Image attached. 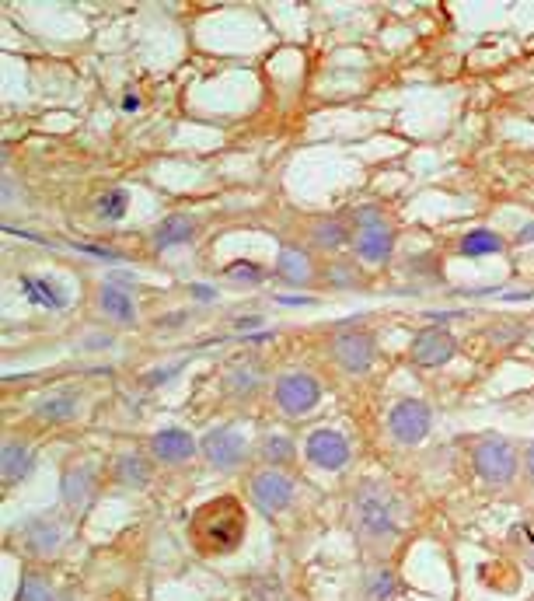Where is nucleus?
<instances>
[{
    "label": "nucleus",
    "mask_w": 534,
    "mask_h": 601,
    "mask_svg": "<svg viewBox=\"0 0 534 601\" xmlns=\"http://www.w3.org/2000/svg\"><path fill=\"white\" fill-rule=\"evenodd\" d=\"M189 542L199 556L206 560H220V556H234L248 539V511L241 497L234 493H220L199 504L189 514Z\"/></svg>",
    "instance_id": "1"
},
{
    "label": "nucleus",
    "mask_w": 534,
    "mask_h": 601,
    "mask_svg": "<svg viewBox=\"0 0 534 601\" xmlns=\"http://www.w3.org/2000/svg\"><path fill=\"white\" fill-rule=\"evenodd\" d=\"M350 521L353 535L367 549L391 546L398 539V532H402V511H398L395 490L388 483H381V479H363L353 490Z\"/></svg>",
    "instance_id": "2"
},
{
    "label": "nucleus",
    "mask_w": 534,
    "mask_h": 601,
    "mask_svg": "<svg viewBox=\"0 0 534 601\" xmlns=\"http://www.w3.org/2000/svg\"><path fill=\"white\" fill-rule=\"evenodd\" d=\"M472 469L482 483L489 486H507L517 479V469H521V455L517 448L507 441V437H482L479 444L472 448Z\"/></svg>",
    "instance_id": "3"
},
{
    "label": "nucleus",
    "mask_w": 534,
    "mask_h": 601,
    "mask_svg": "<svg viewBox=\"0 0 534 601\" xmlns=\"http://www.w3.org/2000/svg\"><path fill=\"white\" fill-rule=\"evenodd\" d=\"M273 402L283 416L301 420V416L315 413L318 402H322V381L311 371H283L273 381Z\"/></svg>",
    "instance_id": "4"
},
{
    "label": "nucleus",
    "mask_w": 534,
    "mask_h": 601,
    "mask_svg": "<svg viewBox=\"0 0 534 601\" xmlns=\"http://www.w3.org/2000/svg\"><path fill=\"white\" fill-rule=\"evenodd\" d=\"M245 493H248V504H252L262 518H276V514H283L294 504L297 486L283 469H259L248 476Z\"/></svg>",
    "instance_id": "5"
},
{
    "label": "nucleus",
    "mask_w": 534,
    "mask_h": 601,
    "mask_svg": "<svg viewBox=\"0 0 534 601\" xmlns=\"http://www.w3.org/2000/svg\"><path fill=\"white\" fill-rule=\"evenodd\" d=\"M199 455L206 458V465L217 472H234L248 462L252 448H248L245 434L238 427H210L199 437Z\"/></svg>",
    "instance_id": "6"
},
{
    "label": "nucleus",
    "mask_w": 534,
    "mask_h": 601,
    "mask_svg": "<svg viewBox=\"0 0 534 601\" xmlns=\"http://www.w3.org/2000/svg\"><path fill=\"white\" fill-rule=\"evenodd\" d=\"M329 353H332V360H336L339 371L350 374V378H360V374H367L370 367H374L377 339H374V332H367V329H343L332 336Z\"/></svg>",
    "instance_id": "7"
},
{
    "label": "nucleus",
    "mask_w": 534,
    "mask_h": 601,
    "mask_svg": "<svg viewBox=\"0 0 534 601\" xmlns=\"http://www.w3.org/2000/svg\"><path fill=\"white\" fill-rule=\"evenodd\" d=\"M433 427V409L423 399H398L388 413V430L398 444L412 448V444H423L430 437Z\"/></svg>",
    "instance_id": "8"
},
{
    "label": "nucleus",
    "mask_w": 534,
    "mask_h": 601,
    "mask_svg": "<svg viewBox=\"0 0 534 601\" xmlns=\"http://www.w3.org/2000/svg\"><path fill=\"white\" fill-rule=\"evenodd\" d=\"M21 553L32 556V560H49L67 546V525H63L56 514H39V518L25 521L18 532Z\"/></svg>",
    "instance_id": "9"
},
{
    "label": "nucleus",
    "mask_w": 534,
    "mask_h": 601,
    "mask_svg": "<svg viewBox=\"0 0 534 601\" xmlns=\"http://www.w3.org/2000/svg\"><path fill=\"white\" fill-rule=\"evenodd\" d=\"M102 486H98V469L84 462H70L60 476V500L70 514H84L98 500Z\"/></svg>",
    "instance_id": "10"
},
{
    "label": "nucleus",
    "mask_w": 534,
    "mask_h": 601,
    "mask_svg": "<svg viewBox=\"0 0 534 601\" xmlns=\"http://www.w3.org/2000/svg\"><path fill=\"white\" fill-rule=\"evenodd\" d=\"M304 455H308V462L315 465V469L322 472H339L350 465V441H346L339 430L332 427H318L308 434V441H304Z\"/></svg>",
    "instance_id": "11"
},
{
    "label": "nucleus",
    "mask_w": 534,
    "mask_h": 601,
    "mask_svg": "<svg viewBox=\"0 0 534 601\" xmlns=\"http://www.w3.org/2000/svg\"><path fill=\"white\" fill-rule=\"evenodd\" d=\"M266 367L255 357H238L234 364H227L224 378H220V388H224L227 399L234 402H255L262 392H266Z\"/></svg>",
    "instance_id": "12"
},
{
    "label": "nucleus",
    "mask_w": 534,
    "mask_h": 601,
    "mask_svg": "<svg viewBox=\"0 0 534 601\" xmlns=\"http://www.w3.org/2000/svg\"><path fill=\"white\" fill-rule=\"evenodd\" d=\"M199 451V441L182 427H161L147 437V455L158 465H185Z\"/></svg>",
    "instance_id": "13"
},
{
    "label": "nucleus",
    "mask_w": 534,
    "mask_h": 601,
    "mask_svg": "<svg viewBox=\"0 0 534 601\" xmlns=\"http://www.w3.org/2000/svg\"><path fill=\"white\" fill-rule=\"evenodd\" d=\"M454 353H458V339L440 325L419 329L409 346V357L416 367H444L447 360H454Z\"/></svg>",
    "instance_id": "14"
},
{
    "label": "nucleus",
    "mask_w": 534,
    "mask_h": 601,
    "mask_svg": "<svg viewBox=\"0 0 534 601\" xmlns=\"http://www.w3.org/2000/svg\"><path fill=\"white\" fill-rule=\"evenodd\" d=\"M395 245H398V231L391 228L388 221L367 224V228H360L353 238V249L363 263H388V259L395 256Z\"/></svg>",
    "instance_id": "15"
},
{
    "label": "nucleus",
    "mask_w": 534,
    "mask_h": 601,
    "mask_svg": "<svg viewBox=\"0 0 534 601\" xmlns=\"http://www.w3.org/2000/svg\"><path fill=\"white\" fill-rule=\"evenodd\" d=\"M32 416L42 423V427H63V423L77 420L81 416V395L74 388H60V392H49L35 402Z\"/></svg>",
    "instance_id": "16"
},
{
    "label": "nucleus",
    "mask_w": 534,
    "mask_h": 601,
    "mask_svg": "<svg viewBox=\"0 0 534 601\" xmlns=\"http://www.w3.org/2000/svg\"><path fill=\"white\" fill-rule=\"evenodd\" d=\"M276 277L287 280L294 287H311L318 280V266H315V256L301 245H283L280 256H276Z\"/></svg>",
    "instance_id": "17"
},
{
    "label": "nucleus",
    "mask_w": 534,
    "mask_h": 601,
    "mask_svg": "<svg viewBox=\"0 0 534 601\" xmlns=\"http://www.w3.org/2000/svg\"><path fill=\"white\" fill-rule=\"evenodd\" d=\"M353 238H356V231H353L350 217H343V214H325L308 228V242L322 252L346 249V245H353Z\"/></svg>",
    "instance_id": "18"
},
{
    "label": "nucleus",
    "mask_w": 534,
    "mask_h": 601,
    "mask_svg": "<svg viewBox=\"0 0 534 601\" xmlns=\"http://www.w3.org/2000/svg\"><path fill=\"white\" fill-rule=\"evenodd\" d=\"M35 469V451L28 441H18V437H7L4 448H0V479H4V486L11 490V486L25 483L28 476H32Z\"/></svg>",
    "instance_id": "19"
},
{
    "label": "nucleus",
    "mask_w": 534,
    "mask_h": 601,
    "mask_svg": "<svg viewBox=\"0 0 534 601\" xmlns=\"http://www.w3.org/2000/svg\"><path fill=\"white\" fill-rule=\"evenodd\" d=\"M199 231V221L192 214H168L154 224L151 231V245L154 252H168V249H178V245H189Z\"/></svg>",
    "instance_id": "20"
},
{
    "label": "nucleus",
    "mask_w": 534,
    "mask_h": 601,
    "mask_svg": "<svg viewBox=\"0 0 534 601\" xmlns=\"http://www.w3.org/2000/svg\"><path fill=\"white\" fill-rule=\"evenodd\" d=\"M112 476H116V483L126 486V490H144L154 479V458L140 455V451H123V455H116V462H112Z\"/></svg>",
    "instance_id": "21"
},
{
    "label": "nucleus",
    "mask_w": 534,
    "mask_h": 601,
    "mask_svg": "<svg viewBox=\"0 0 534 601\" xmlns=\"http://www.w3.org/2000/svg\"><path fill=\"white\" fill-rule=\"evenodd\" d=\"M98 311H102L105 318H112L116 325H137V318H140L133 294H126L123 287H116V284L98 287Z\"/></svg>",
    "instance_id": "22"
},
{
    "label": "nucleus",
    "mask_w": 534,
    "mask_h": 601,
    "mask_svg": "<svg viewBox=\"0 0 534 601\" xmlns=\"http://www.w3.org/2000/svg\"><path fill=\"white\" fill-rule=\"evenodd\" d=\"M18 284H21V294H25V298L32 301V304H39V308L63 311L70 304L67 291H63L60 284H53L49 277H32V273H21Z\"/></svg>",
    "instance_id": "23"
},
{
    "label": "nucleus",
    "mask_w": 534,
    "mask_h": 601,
    "mask_svg": "<svg viewBox=\"0 0 534 601\" xmlns=\"http://www.w3.org/2000/svg\"><path fill=\"white\" fill-rule=\"evenodd\" d=\"M395 595H398V577L391 567H374L363 574L360 581L363 601H395Z\"/></svg>",
    "instance_id": "24"
},
{
    "label": "nucleus",
    "mask_w": 534,
    "mask_h": 601,
    "mask_svg": "<svg viewBox=\"0 0 534 601\" xmlns=\"http://www.w3.org/2000/svg\"><path fill=\"white\" fill-rule=\"evenodd\" d=\"M255 455H259V462L266 465V469H283V465L294 462L297 448L287 434H266L259 441V448H255Z\"/></svg>",
    "instance_id": "25"
},
{
    "label": "nucleus",
    "mask_w": 534,
    "mask_h": 601,
    "mask_svg": "<svg viewBox=\"0 0 534 601\" xmlns=\"http://www.w3.org/2000/svg\"><path fill=\"white\" fill-rule=\"evenodd\" d=\"M507 249V242H503L496 231H489V228H475V231H468L465 238H461V245H458V252L461 256H468V259H482V256H500V252Z\"/></svg>",
    "instance_id": "26"
},
{
    "label": "nucleus",
    "mask_w": 534,
    "mask_h": 601,
    "mask_svg": "<svg viewBox=\"0 0 534 601\" xmlns=\"http://www.w3.org/2000/svg\"><path fill=\"white\" fill-rule=\"evenodd\" d=\"M60 595L63 591H56L46 574H39V570H21L14 601H60Z\"/></svg>",
    "instance_id": "27"
},
{
    "label": "nucleus",
    "mask_w": 534,
    "mask_h": 601,
    "mask_svg": "<svg viewBox=\"0 0 534 601\" xmlns=\"http://www.w3.org/2000/svg\"><path fill=\"white\" fill-rule=\"evenodd\" d=\"M325 284L336 287V291H356V287H363V273L356 270V263L350 259H339V263H332L329 270H325Z\"/></svg>",
    "instance_id": "28"
},
{
    "label": "nucleus",
    "mask_w": 534,
    "mask_h": 601,
    "mask_svg": "<svg viewBox=\"0 0 534 601\" xmlns=\"http://www.w3.org/2000/svg\"><path fill=\"white\" fill-rule=\"evenodd\" d=\"M126 207H130V193L123 186H112L98 196V217H105V221H119L126 214Z\"/></svg>",
    "instance_id": "29"
},
{
    "label": "nucleus",
    "mask_w": 534,
    "mask_h": 601,
    "mask_svg": "<svg viewBox=\"0 0 534 601\" xmlns=\"http://www.w3.org/2000/svg\"><path fill=\"white\" fill-rule=\"evenodd\" d=\"M224 277L245 280V284H262V280H266V270H262L259 263H248V259H234V263H227Z\"/></svg>",
    "instance_id": "30"
},
{
    "label": "nucleus",
    "mask_w": 534,
    "mask_h": 601,
    "mask_svg": "<svg viewBox=\"0 0 534 601\" xmlns=\"http://www.w3.org/2000/svg\"><path fill=\"white\" fill-rule=\"evenodd\" d=\"M524 325L521 322H503V325H496V329H489V339L493 343H514V339H521L524 336Z\"/></svg>",
    "instance_id": "31"
},
{
    "label": "nucleus",
    "mask_w": 534,
    "mask_h": 601,
    "mask_svg": "<svg viewBox=\"0 0 534 601\" xmlns=\"http://www.w3.org/2000/svg\"><path fill=\"white\" fill-rule=\"evenodd\" d=\"M182 367H185V360H178V364H172V367H158V371H151V374H147V378H144V385H147V388H158V385H165V381H168V378H175V374L182 371Z\"/></svg>",
    "instance_id": "32"
},
{
    "label": "nucleus",
    "mask_w": 534,
    "mask_h": 601,
    "mask_svg": "<svg viewBox=\"0 0 534 601\" xmlns=\"http://www.w3.org/2000/svg\"><path fill=\"white\" fill-rule=\"evenodd\" d=\"M77 249L81 252H88V256H98V259H105V263H119V252H112V249H98V245H84V242H77Z\"/></svg>",
    "instance_id": "33"
},
{
    "label": "nucleus",
    "mask_w": 534,
    "mask_h": 601,
    "mask_svg": "<svg viewBox=\"0 0 534 601\" xmlns=\"http://www.w3.org/2000/svg\"><path fill=\"white\" fill-rule=\"evenodd\" d=\"M524 472H528V476L534 479V441L528 444V448H524Z\"/></svg>",
    "instance_id": "34"
},
{
    "label": "nucleus",
    "mask_w": 534,
    "mask_h": 601,
    "mask_svg": "<svg viewBox=\"0 0 534 601\" xmlns=\"http://www.w3.org/2000/svg\"><path fill=\"white\" fill-rule=\"evenodd\" d=\"M517 242H521V245H534V224H524V228L517 231Z\"/></svg>",
    "instance_id": "35"
},
{
    "label": "nucleus",
    "mask_w": 534,
    "mask_h": 601,
    "mask_svg": "<svg viewBox=\"0 0 534 601\" xmlns=\"http://www.w3.org/2000/svg\"><path fill=\"white\" fill-rule=\"evenodd\" d=\"M189 294H196L199 301H210L213 298V287H203V284H192L189 287Z\"/></svg>",
    "instance_id": "36"
},
{
    "label": "nucleus",
    "mask_w": 534,
    "mask_h": 601,
    "mask_svg": "<svg viewBox=\"0 0 534 601\" xmlns=\"http://www.w3.org/2000/svg\"><path fill=\"white\" fill-rule=\"evenodd\" d=\"M234 325H238V329H255V325H262V318L259 315H248V318H238Z\"/></svg>",
    "instance_id": "37"
},
{
    "label": "nucleus",
    "mask_w": 534,
    "mask_h": 601,
    "mask_svg": "<svg viewBox=\"0 0 534 601\" xmlns=\"http://www.w3.org/2000/svg\"><path fill=\"white\" fill-rule=\"evenodd\" d=\"M276 301L280 304H315V298H290V294H280Z\"/></svg>",
    "instance_id": "38"
},
{
    "label": "nucleus",
    "mask_w": 534,
    "mask_h": 601,
    "mask_svg": "<svg viewBox=\"0 0 534 601\" xmlns=\"http://www.w3.org/2000/svg\"><path fill=\"white\" fill-rule=\"evenodd\" d=\"M123 109H126V112H133V109H140V98H137V95H126V102H123Z\"/></svg>",
    "instance_id": "39"
},
{
    "label": "nucleus",
    "mask_w": 534,
    "mask_h": 601,
    "mask_svg": "<svg viewBox=\"0 0 534 601\" xmlns=\"http://www.w3.org/2000/svg\"><path fill=\"white\" fill-rule=\"evenodd\" d=\"M60 601H81V598H77L74 591H63V595H60Z\"/></svg>",
    "instance_id": "40"
}]
</instances>
